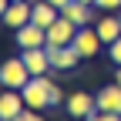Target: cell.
Wrapping results in <instances>:
<instances>
[{
	"mask_svg": "<svg viewBox=\"0 0 121 121\" xmlns=\"http://www.w3.org/2000/svg\"><path fill=\"white\" fill-rule=\"evenodd\" d=\"M87 121H121V114H118V111H101V108H98Z\"/></svg>",
	"mask_w": 121,
	"mask_h": 121,
	"instance_id": "9a60e30c",
	"label": "cell"
},
{
	"mask_svg": "<svg viewBox=\"0 0 121 121\" xmlns=\"http://www.w3.org/2000/svg\"><path fill=\"white\" fill-rule=\"evenodd\" d=\"M30 81V71H27V64H24V57L17 54V57H7L4 64H0V84L4 87H24Z\"/></svg>",
	"mask_w": 121,
	"mask_h": 121,
	"instance_id": "7a4b0ae2",
	"label": "cell"
},
{
	"mask_svg": "<svg viewBox=\"0 0 121 121\" xmlns=\"http://www.w3.org/2000/svg\"><path fill=\"white\" fill-rule=\"evenodd\" d=\"M81 4H94V0H81Z\"/></svg>",
	"mask_w": 121,
	"mask_h": 121,
	"instance_id": "603a6c76",
	"label": "cell"
},
{
	"mask_svg": "<svg viewBox=\"0 0 121 121\" xmlns=\"http://www.w3.org/2000/svg\"><path fill=\"white\" fill-rule=\"evenodd\" d=\"M57 17H60V10H57L54 4H47V0H34V10H30V20H34V24H40L44 30H47Z\"/></svg>",
	"mask_w": 121,
	"mask_h": 121,
	"instance_id": "4fadbf2b",
	"label": "cell"
},
{
	"mask_svg": "<svg viewBox=\"0 0 121 121\" xmlns=\"http://www.w3.org/2000/svg\"><path fill=\"white\" fill-rule=\"evenodd\" d=\"M64 101H67V98H64V91H60V87L51 81V108H60Z\"/></svg>",
	"mask_w": 121,
	"mask_h": 121,
	"instance_id": "2e32d148",
	"label": "cell"
},
{
	"mask_svg": "<svg viewBox=\"0 0 121 121\" xmlns=\"http://www.w3.org/2000/svg\"><path fill=\"white\" fill-rule=\"evenodd\" d=\"M13 40H17L20 51H27V47H47V30L30 20V24H24V27L13 30Z\"/></svg>",
	"mask_w": 121,
	"mask_h": 121,
	"instance_id": "5b68a950",
	"label": "cell"
},
{
	"mask_svg": "<svg viewBox=\"0 0 121 121\" xmlns=\"http://www.w3.org/2000/svg\"><path fill=\"white\" fill-rule=\"evenodd\" d=\"M94 98H98V108H101V111H118V114H121V84L101 87Z\"/></svg>",
	"mask_w": 121,
	"mask_h": 121,
	"instance_id": "5bb4252c",
	"label": "cell"
},
{
	"mask_svg": "<svg viewBox=\"0 0 121 121\" xmlns=\"http://www.w3.org/2000/svg\"><path fill=\"white\" fill-rule=\"evenodd\" d=\"M60 13H64L71 24H78V27H87V24L98 20V7L94 4H81V0H71L67 7H60Z\"/></svg>",
	"mask_w": 121,
	"mask_h": 121,
	"instance_id": "ba28073f",
	"label": "cell"
},
{
	"mask_svg": "<svg viewBox=\"0 0 121 121\" xmlns=\"http://www.w3.org/2000/svg\"><path fill=\"white\" fill-rule=\"evenodd\" d=\"M47 4H54V7L60 10V7H67V4H71V0H47Z\"/></svg>",
	"mask_w": 121,
	"mask_h": 121,
	"instance_id": "ffe728a7",
	"label": "cell"
},
{
	"mask_svg": "<svg viewBox=\"0 0 121 121\" xmlns=\"http://www.w3.org/2000/svg\"><path fill=\"white\" fill-rule=\"evenodd\" d=\"M94 27H98V34H101V40H104V47H108L111 40H118V37H121V10H118V13L104 10L101 17L94 20Z\"/></svg>",
	"mask_w": 121,
	"mask_h": 121,
	"instance_id": "7c38bea8",
	"label": "cell"
},
{
	"mask_svg": "<svg viewBox=\"0 0 121 121\" xmlns=\"http://www.w3.org/2000/svg\"><path fill=\"white\" fill-rule=\"evenodd\" d=\"M114 84H121V64H114Z\"/></svg>",
	"mask_w": 121,
	"mask_h": 121,
	"instance_id": "44dd1931",
	"label": "cell"
},
{
	"mask_svg": "<svg viewBox=\"0 0 121 121\" xmlns=\"http://www.w3.org/2000/svg\"><path fill=\"white\" fill-rule=\"evenodd\" d=\"M74 34H78V24H71L64 13L47 27V47H67V44L74 40Z\"/></svg>",
	"mask_w": 121,
	"mask_h": 121,
	"instance_id": "8992f818",
	"label": "cell"
},
{
	"mask_svg": "<svg viewBox=\"0 0 121 121\" xmlns=\"http://www.w3.org/2000/svg\"><path fill=\"white\" fill-rule=\"evenodd\" d=\"M20 94H24V104H27V108L47 111L51 108V74H34V78L20 87Z\"/></svg>",
	"mask_w": 121,
	"mask_h": 121,
	"instance_id": "6da1fadb",
	"label": "cell"
},
{
	"mask_svg": "<svg viewBox=\"0 0 121 121\" xmlns=\"http://www.w3.org/2000/svg\"><path fill=\"white\" fill-rule=\"evenodd\" d=\"M108 57H111V64H121V37L108 44Z\"/></svg>",
	"mask_w": 121,
	"mask_h": 121,
	"instance_id": "e0dca14e",
	"label": "cell"
},
{
	"mask_svg": "<svg viewBox=\"0 0 121 121\" xmlns=\"http://www.w3.org/2000/svg\"><path fill=\"white\" fill-rule=\"evenodd\" d=\"M64 108H67V114H71V118L87 121L91 114L98 111V98H94V94H87V91H74V94H67Z\"/></svg>",
	"mask_w": 121,
	"mask_h": 121,
	"instance_id": "277c9868",
	"label": "cell"
},
{
	"mask_svg": "<svg viewBox=\"0 0 121 121\" xmlns=\"http://www.w3.org/2000/svg\"><path fill=\"white\" fill-rule=\"evenodd\" d=\"M30 10H34V0H10L7 4V10H4V27H10V30H17V27H24V24H30Z\"/></svg>",
	"mask_w": 121,
	"mask_h": 121,
	"instance_id": "52a82bcc",
	"label": "cell"
},
{
	"mask_svg": "<svg viewBox=\"0 0 121 121\" xmlns=\"http://www.w3.org/2000/svg\"><path fill=\"white\" fill-rule=\"evenodd\" d=\"M47 54H51V67L54 71H74L78 60H84L74 44H67V47H47Z\"/></svg>",
	"mask_w": 121,
	"mask_h": 121,
	"instance_id": "30bf717a",
	"label": "cell"
},
{
	"mask_svg": "<svg viewBox=\"0 0 121 121\" xmlns=\"http://www.w3.org/2000/svg\"><path fill=\"white\" fill-rule=\"evenodd\" d=\"M20 57H24V64H27V71H30V78H34V74H51V71H54L47 47H27V51H20Z\"/></svg>",
	"mask_w": 121,
	"mask_h": 121,
	"instance_id": "9c48e42d",
	"label": "cell"
},
{
	"mask_svg": "<svg viewBox=\"0 0 121 121\" xmlns=\"http://www.w3.org/2000/svg\"><path fill=\"white\" fill-rule=\"evenodd\" d=\"M74 47H78V54L84 57V60H91V57H98V51L104 47V40H101V34H98V27L94 24H87V27H78V34H74Z\"/></svg>",
	"mask_w": 121,
	"mask_h": 121,
	"instance_id": "3957f363",
	"label": "cell"
},
{
	"mask_svg": "<svg viewBox=\"0 0 121 121\" xmlns=\"http://www.w3.org/2000/svg\"><path fill=\"white\" fill-rule=\"evenodd\" d=\"M24 108H27V104H24V94H20L17 87L0 91V121H13Z\"/></svg>",
	"mask_w": 121,
	"mask_h": 121,
	"instance_id": "8fae6325",
	"label": "cell"
},
{
	"mask_svg": "<svg viewBox=\"0 0 121 121\" xmlns=\"http://www.w3.org/2000/svg\"><path fill=\"white\" fill-rule=\"evenodd\" d=\"M94 7H98V10H111V13H118V10H121V0H94Z\"/></svg>",
	"mask_w": 121,
	"mask_h": 121,
	"instance_id": "d6986e66",
	"label": "cell"
},
{
	"mask_svg": "<svg viewBox=\"0 0 121 121\" xmlns=\"http://www.w3.org/2000/svg\"><path fill=\"white\" fill-rule=\"evenodd\" d=\"M13 121H44V114H40V111H34V108H24Z\"/></svg>",
	"mask_w": 121,
	"mask_h": 121,
	"instance_id": "ac0fdd59",
	"label": "cell"
},
{
	"mask_svg": "<svg viewBox=\"0 0 121 121\" xmlns=\"http://www.w3.org/2000/svg\"><path fill=\"white\" fill-rule=\"evenodd\" d=\"M7 4H10V0H0V17H4V10H7Z\"/></svg>",
	"mask_w": 121,
	"mask_h": 121,
	"instance_id": "7402d4cb",
	"label": "cell"
}]
</instances>
